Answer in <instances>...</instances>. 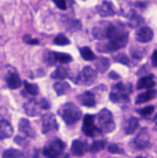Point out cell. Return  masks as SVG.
Segmentation results:
<instances>
[{
	"instance_id": "1",
	"label": "cell",
	"mask_w": 157,
	"mask_h": 158,
	"mask_svg": "<svg viewBox=\"0 0 157 158\" xmlns=\"http://www.w3.org/2000/svg\"><path fill=\"white\" fill-rule=\"evenodd\" d=\"M59 114H61V117L63 118V121H65L68 125H73V124H76L78 121V118L81 117V111L80 109L77 107L74 103H65V105L61 107V110H59Z\"/></svg>"
},
{
	"instance_id": "2",
	"label": "cell",
	"mask_w": 157,
	"mask_h": 158,
	"mask_svg": "<svg viewBox=\"0 0 157 158\" xmlns=\"http://www.w3.org/2000/svg\"><path fill=\"white\" fill-rule=\"evenodd\" d=\"M50 109V103L46 99H40V101H36L35 98L28 101L23 105V110L28 115H40L41 111L48 110Z\"/></svg>"
},
{
	"instance_id": "3",
	"label": "cell",
	"mask_w": 157,
	"mask_h": 158,
	"mask_svg": "<svg viewBox=\"0 0 157 158\" xmlns=\"http://www.w3.org/2000/svg\"><path fill=\"white\" fill-rule=\"evenodd\" d=\"M96 121H98L99 129L105 133H109V132H112V131H114V128H116L113 115H112V113L108 110V109H102V110L99 111Z\"/></svg>"
},
{
	"instance_id": "4",
	"label": "cell",
	"mask_w": 157,
	"mask_h": 158,
	"mask_svg": "<svg viewBox=\"0 0 157 158\" xmlns=\"http://www.w3.org/2000/svg\"><path fill=\"white\" fill-rule=\"evenodd\" d=\"M65 148V144H63L62 140L59 139H54L53 142H50L43 150V154L47 158H58L61 156V153Z\"/></svg>"
},
{
	"instance_id": "5",
	"label": "cell",
	"mask_w": 157,
	"mask_h": 158,
	"mask_svg": "<svg viewBox=\"0 0 157 158\" xmlns=\"http://www.w3.org/2000/svg\"><path fill=\"white\" fill-rule=\"evenodd\" d=\"M83 132L86 133L87 136H96L99 132H101L99 127L95 125V117L92 114L84 115V118H83Z\"/></svg>"
},
{
	"instance_id": "6",
	"label": "cell",
	"mask_w": 157,
	"mask_h": 158,
	"mask_svg": "<svg viewBox=\"0 0 157 158\" xmlns=\"http://www.w3.org/2000/svg\"><path fill=\"white\" fill-rule=\"evenodd\" d=\"M41 127H43V133H51L58 129V123L53 113H46L41 117Z\"/></svg>"
},
{
	"instance_id": "7",
	"label": "cell",
	"mask_w": 157,
	"mask_h": 158,
	"mask_svg": "<svg viewBox=\"0 0 157 158\" xmlns=\"http://www.w3.org/2000/svg\"><path fill=\"white\" fill-rule=\"evenodd\" d=\"M132 146L138 150H145L150 146V136H149V132L146 129H141V132L135 136L134 142H132Z\"/></svg>"
},
{
	"instance_id": "8",
	"label": "cell",
	"mask_w": 157,
	"mask_h": 158,
	"mask_svg": "<svg viewBox=\"0 0 157 158\" xmlns=\"http://www.w3.org/2000/svg\"><path fill=\"white\" fill-rule=\"evenodd\" d=\"M96 78V74H95V70L92 68H90V66H86V68L81 70L80 73V78H77V81H80V83L86 84V85H88V84H92L95 81Z\"/></svg>"
},
{
	"instance_id": "9",
	"label": "cell",
	"mask_w": 157,
	"mask_h": 158,
	"mask_svg": "<svg viewBox=\"0 0 157 158\" xmlns=\"http://www.w3.org/2000/svg\"><path fill=\"white\" fill-rule=\"evenodd\" d=\"M127 41H128V35H121L119 37H114L110 39V41L108 43V50L110 51H117V50H121L123 47H125Z\"/></svg>"
},
{
	"instance_id": "10",
	"label": "cell",
	"mask_w": 157,
	"mask_h": 158,
	"mask_svg": "<svg viewBox=\"0 0 157 158\" xmlns=\"http://www.w3.org/2000/svg\"><path fill=\"white\" fill-rule=\"evenodd\" d=\"M110 28V23L109 22H101L94 28L92 30V35L95 36L96 39L102 40V39H108V32H109Z\"/></svg>"
},
{
	"instance_id": "11",
	"label": "cell",
	"mask_w": 157,
	"mask_h": 158,
	"mask_svg": "<svg viewBox=\"0 0 157 158\" xmlns=\"http://www.w3.org/2000/svg\"><path fill=\"white\" fill-rule=\"evenodd\" d=\"M153 39V30L147 26H142L137 30V40L141 43H149Z\"/></svg>"
},
{
	"instance_id": "12",
	"label": "cell",
	"mask_w": 157,
	"mask_h": 158,
	"mask_svg": "<svg viewBox=\"0 0 157 158\" xmlns=\"http://www.w3.org/2000/svg\"><path fill=\"white\" fill-rule=\"evenodd\" d=\"M19 131H21V133H22L23 136H26V138L33 139L36 136L35 129L32 128L31 123H29L26 118H21V120H19Z\"/></svg>"
},
{
	"instance_id": "13",
	"label": "cell",
	"mask_w": 157,
	"mask_h": 158,
	"mask_svg": "<svg viewBox=\"0 0 157 158\" xmlns=\"http://www.w3.org/2000/svg\"><path fill=\"white\" fill-rule=\"evenodd\" d=\"M13 125L7 120H0V139H7L13 136Z\"/></svg>"
},
{
	"instance_id": "14",
	"label": "cell",
	"mask_w": 157,
	"mask_h": 158,
	"mask_svg": "<svg viewBox=\"0 0 157 158\" xmlns=\"http://www.w3.org/2000/svg\"><path fill=\"white\" fill-rule=\"evenodd\" d=\"M88 150V147H87L86 142L83 140H74L73 143H72V154L73 156H77V157H81L86 154V151Z\"/></svg>"
},
{
	"instance_id": "15",
	"label": "cell",
	"mask_w": 157,
	"mask_h": 158,
	"mask_svg": "<svg viewBox=\"0 0 157 158\" xmlns=\"http://www.w3.org/2000/svg\"><path fill=\"white\" fill-rule=\"evenodd\" d=\"M98 14L101 15V17H112V15H114L113 4L109 2H102L101 4L98 6Z\"/></svg>"
},
{
	"instance_id": "16",
	"label": "cell",
	"mask_w": 157,
	"mask_h": 158,
	"mask_svg": "<svg viewBox=\"0 0 157 158\" xmlns=\"http://www.w3.org/2000/svg\"><path fill=\"white\" fill-rule=\"evenodd\" d=\"M138 127H139V121H138V118H135V117H129L128 120L125 121L124 131H125L127 135H132V133H134L135 131L138 129Z\"/></svg>"
},
{
	"instance_id": "17",
	"label": "cell",
	"mask_w": 157,
	"mask_h": 158,
	"mask_svg": "<svg viewBox=\"0 0 157 158\" xmlns=\"http://www.w3.org/2000/svg\"><path fill=\"white\" fill-rule=\"evenodd\" d=\"M155 96H156V91L153 89V88H149V89L145 91L143 94L138 95V96H137V101H135V102H137L138 105H142V103H146V102L152 101Z\"/></svg>"
},
{
	"instance_id": "18",
	"label": "cell",
	"mask_w": 157,
	"mask_h": 158,
	"mask_svg": "<svg viewBox=\"0 0 157 158\" xmlns=\"http://www.w3.org/2000/svg\"><path fill=\"white\" fill-rule=\"evenodd\" d=\"M80 103L84 106H87V107H92V106H95V96L92 92H84L80 95Z\"/></svg>"
},
{
	"instance_id": "19",
	"label": "cell",
	"mask_w": 157,
	"mask_h": 158,
	"mask_svg": "<svg viewBox=\"0 0 157 158\" xmlns=\"http://www.w3.org/2000/svg\"><path fill=\"white\" fill-rule=\"evenodd\" d=\"M155 85V80H153L152 76H145V77H142L139 81H138L137 84V88L138 89H149V88H153Z\"/></svg>"
},
{
	"instance_id": "20",
	"label": "cell",
	"mask_w": 157,
	"mask_h": 158,
	"mask_svg": "<svg viewBox=\"0 0 157 158\" xmlns=\"http://www.w3.org/2000/svg\"><path fill=\"white\" fill-rule=\"evenodd\" d=\"M7 85L10 87V88H13V89H15V88H18L22 84V81H21V78H19V76L15 72L14 73H10V74L7 76Z\"/></svg>"
},
{
	"instance_id": "21",
	"label": "cell",
	"mask_w": 157,
	"mask_h": 158,
	"mask_svg": "<svg viewBox=\"0 0 157 158\" xmlns=\"http://www.w3.org/2000/svg\"><path fill=\"white\" fill-rule=\"evenodd\" d=\"M54 91L57 92V95H65L69 91V84L63 83V81H57L54 84Z\"/></svg>"
},
{
	"instance_id": "22",
	"label": "cell",
	"mask_w": 157,
	"mask_h": 158,
	"mask_svg": "<svg viewBox=\"0 0 157 158\" xmlns=\"http://www.w3.org/2000/svg\"><path fill=\"white\" fill-rule=\"evenodd\" d=\"M69 74V70L68 68H65V66H59V68H57V70L53 73V78H57V80H63V78H66Z\"/></svg>"
},
{
	"instance_id": "23",
	"label": "cell",
	"mask_w": 157,
	"mask_h": 158,
	"mask_svg": "<svg viewBox=\"0 0 157 158\" xmlns=\"http://www.w3.org/2000/svg\"><path fill=\"white\" fill-rule=\"evenodd\" d=\"M23 153L19 150H15V148H8L3 153V158H22Z\"/></svg>"
},
{
	"instance_id": "24",
	"label": "cell",
	"mask_w": 157,
	"mask_h": 158,
	"mask_svg": "<svg viewBox=\"0 0 157 158\" xmlns=\"http://www.w3.org/2000/svg\"><path fill=\"white\" fill-rule=\"evenodd\" d=\"M96 68H98L99 72H106L108 68H109V59H108V58H105V56H101L98 59Z\"/></svg>"
},
{
	"instance_id": "25",
	"label": "cell",
	"mask_w": 157,
	"mask_h": 158,
	"mask_svg": "<svg viewBox=\"0 0 157 158\" xmlns=\"http://www.w3.org/2000/svg\"><path fill=\"white\" fill-rule=\"evenodd\" d=\"M114 89L117 91V92H120L121 95H128V94H131V91H132V88L129 84H117L116 88Z\"/></svg>"
},
{
	"instance_id": "26",
	"label": "cell",
	"mask_w": 157,
	"mask_h": 158,
	"mask_svg": "<svg viewBox=\"0 0 157 158\" xmlns=\"http://www.w3.org/2000/svg\"><path fill=\"white\" fill-rule=\"evenodd\" d=\"M80 52H81V56H83L86 60H94L95 59V55H94V52L91 51V48L83 47L80 50Z\"/></svg>"
},
{
	"instance_id": "27",
	"label": "cell",
	"mask_w": 157,
	"mask_h": 158,
	"mask_svg": "<svg viewBox=\"0 0 157 158\" xmlns=\"http://www.w3.org/2000/svg\"><path fill=\"white\" fill-rule=\"evenodd\" d=\"M23 85H25V91L26 94H29V95L32 96H36L39 94V88L36 84H31V83H23Z\"/></svg>"
},
{
	"instance_id": "28",
	"label": "cell",
	"mask_w": 157,
	"mask_h": 158,
	"mask_svg": "<svg viewBox=\"0 0 157 158\" xmlns=\"http://www.w3.org/2000/svg\"><path fill=\"white\" fill-rule=\"evenodd\" d=\"M105 146H106V142L105 140H95L94 143L91 144V147H90V151H92V153H98V151H101Z\"/></svg>"
},
{
	"instance_id": "29",
	"label": "cell",
	"mask_w": 157,
	"mask_h": 158,
	"mask_svg": "<svg viewBox=\"0 0 157 158\" xmlns=\"http://www.w3.org/2000/svg\"><path fill=\"white\" fill-rule=\"evenodd\" d=\"M44 60H46L47 65H54V63L57 62L55 59V52H53V51H46V54H44Z\"/></svg>"
},
{
	"instance_id": "30",
	"label": "cell",
	"mask_w": 157,
	"mask_h": 158,
	"mask_svg": "<svg viewBox=\"0 0 157 158\" xmlns=\"http://www.w3.org/2000/svg\"><path fill=\"white\" fill-rule=\"evenodd\" d=\"M129 19H131V26H138V25H141V23L143 22L142 18L139 17V15H137L135 13L129 14Z\"/></svg>"
},
{
	"instance_id": "31",
	"label": "cell",
	"mask_w": 157,
	"mask_h": 158,
	"mask_svg": "<svg viewBox=\"0 0 157 158\" xmlns=\"http://www.w3.org/2000/svg\"><path fill=\"white\" fill-rule=\"evenodd\" d=\"M55 59L61 63H65V62H70L72 60V56L70 55H66V54H61V52H55Z\"/></svg>"
},
{
	"instance_id": "32",
	"label": "cell",
	"mask_w": 157,
	"mask_h": 158,
	"mask_svg": "<svg viewBox=\"0 0 157 158\" xmlns=\"http://www.w3.org/2000/svg\"><path fill=\"white\" fill-rule=\"evenodd\" d=\"M114 60L116 62H120V63H123V65H129V59H128V56L125 55V54H119V55H116L114 56Z\"/></svg>"
},
{
	"instance_id": "33",
	"label": "cell",
	"mask_w": 157,
	"mask_h": 158,
	"mask_svg": "<svg viewBox=\"0 0 157 158\" xmlns=\"http://www.w3.org/2000/svg\"><path fill=\"white\" fill-rule=\"evenodd\" d=\"M54 44H57V45H66V44H69V40L63 35H59V36H57V37L54 39Z\"/></svg>"
},
{
	"instance_id": "34",
	"label": "cell",
	"mask_w": 157,
	"mask_h": 158,
	"mask_svg": "<svg viewBox=\"0 0 157 158\" xmlns=\"http://www.w3.org/2000/svg\"><path fill=\"white\" fill-rule=\"evenodd\" d=\"M153 111H155V107H153V106H147V107H145V109H139V114L145 115V117H146V115H150Z\"/></svg>"
},
{
	"instance_id": "35",
	"label": "cell",
	"mask_w": 157,
	"mask_h": 158,
	"mask_svg": "<svg viewBox=\"0 0 157 158\" xmlns=\"http://www.w3.org/2000/svg\"><path fill=\"white\" fill-rule=\"evenodd\" d=\"M108 150H109V153H112V154H121L123 153V150L117 144H109Z\"/></svg>"
},
{
	"instance_id": "36",
	"label": "cell",
	"mask_w": 157,
	"mask_h": 158,
	"mask_svg": "<svg viewBox=\"0 0 157 158\" xmlns=\"http://www.w3.org/2000/svg\"><path fill=\"white\" fill-rule=\"evenodd\" d=\"M120 96H124V95H121L120 92H117V91H114V92H112L110 94V101H113V102H120Z\"/></svg>"
},
{
	"instance_id": "37",
	"label": "cell",
	"mask_w": 157,
	"mask_h": 158,
	"mask_svg": "<svg viewBox=\"0 0 157 158\" xmlns=\"http://www.w3.org/2000/svg\"><path fill=\"white\" fill-rule=\"evenodd\" d=\"M53 2L55 3L58 8H61V10H66V2L65 0H53Z\"/></svg>"
},
{
	"instance_id": "38",
	"label": "cell",
	"mask_w": 157,
	"mask_h": 158,
	"mask_svg": "<svg viewBox=\"0 0 157 158\" xmlns=\"http://www.w3.org/2000/svg\"><path fill=\"white\" fill-rule=\"evenodd\" d=\"M25 39H26V40H29L28 41L29 44H39V41L36 40V39H29V36H25Z\"/></svg>"
},
{
	"instance_id": "39",
	"label": "cell",
	"mask_w": 157,
	"mask_h": 158,
	"mask_svg": "<svg viewBox=\"0 0 157 158\" xmlns=\"http://www.w3.org/2000/svg\"><path fill=\"white\" fill-rule=\"evenodd\" d=\"M15 142H17L18 144H23V146L26 144V142H25V140L22 142V138H21V136H17V138H15Z\"/></svg>"
},
{
	"instance_id": "40",
	"label": "cell",
	"mask_w": 157,
	"mask_h": 158,
	"mask_svg": "<svg viewBox=\"0 0 157 158\" xmlns=\"http://www.w3.org/2000/svg\"><path fill=\"white\" fill-rule=\"evenodd\" d=\"M152 60H153V63L155 65H157V50L153 52V55H152Z\"/></svg>"
},
{
	"instance_id": "41",
	"label": "cell",
	"mask_w": 157,
	"mask_h": 158,
	"mask_svg": "<svg viewBox=\"0 0 157 158\" xmlns=\"http://www.w3.org/2000/svg\"><path fill=\"white\" fill-rule=\"evenodd\" d=\"M109 77L110 78H119V74H117V73H114V72H112V73H109Z\"/></svg>"
},
{
	"instance_id": "42",
	"label": "cell",
	"mask_w": 157,
	"mask_h": 158,
	"mask_svg": "<svg viewBox=\"0 0 157 158\" xmlns=\"http://www.w3.org/2000/svg\"><path fill=\"white\" fill-rule=\"evenodd\" d=\"M153 123H155V129L157 131V114H156V117H155V121H153Z\"/></svg>"
},
{
	"instance_id": "43",
	"label": "cell",
	"mask_w": 157,
	"mask_h": 158,
	"mask_svg": "<svg viewBox=\"0 0 157 158\" xmlns=\"http://www.w3.org/2000/svg\"><path fill=\"white\" fill-rule=\"evenodd\" d=\"M137 158H145V157H137Z\"/></svg>"
}]
</instances>
